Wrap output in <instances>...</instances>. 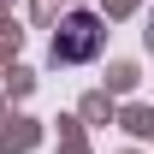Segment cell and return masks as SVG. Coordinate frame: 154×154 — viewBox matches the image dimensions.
I'll list each match as a JSON object with an SVG mask.
<instances>
[{
    "instance_id": "6da1fadb",
    "label": "cell",
    "mask_w": 154,
    "mask_h": 154,
    "mask_svg": "<svg viewBox=\"0 0 154 154\" xmlns=\"http://www.w3.org/2000/svg\"><path fill=\"white\" fill-rule=\"evenodd\" d=\"M107 42V24L95 12H65L59 18V36H54V65H89Z\"/></svg>"
}]
</instances>
